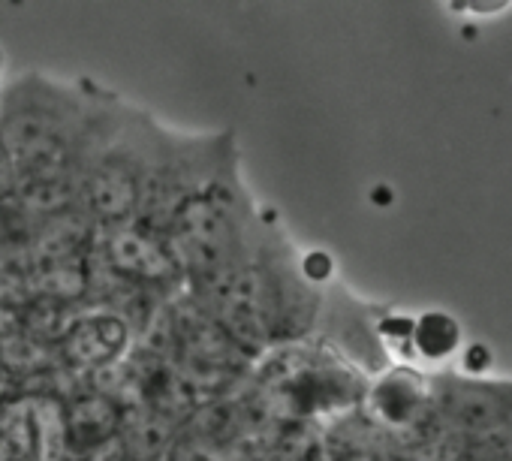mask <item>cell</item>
I'll use <instances>...</instances> for the list:
<instances>
[{
    "label": "cell",
    "instance_id": "1",
    "mask_svg": "<svg viewBox=\"0 0 512 461\" xmlns=\"http://www.w3.org/2000/svg\"><path fill=\"white\" fill-rule=\"evenodd\" d=\"M121 100L94 88L28 73L0 91V154L16 175V190L64 184L76 175L118 115Z\"/></svg>",
    "mask_w": 512,
    "mask_h": 461
},
{
    "label": "cell",
    "instance_id": "2",
    "mask_svg": "<svg viewBox=\"0 0 512 461\" xmlns=\"http://www.w3.org/2000/svg\"><path fill=\"white\" fill-rule=\"evenodd\" d=\"M157 127L151 115L121 103L118 115L85 157L76 175V211L100 233L133 223Z\"/></svg>",
    "mask_w": 512,
    "mask_h": 461
},
{
    "label": "cell",
    "instance_id": "3",
    "mask_svg": "<svg viewBox=\"0 0 512 461\" xmlns=\"http://www.w3.org/2000/svg\"><path fill=\"white\" fill-rule=\"evenodd\" d=\"M437 425L461 440L512 437V377H431Z\"/></svg>",
    "mask_w": 512,
    "mask_h": 461
},
{
    "label": "cell",
    "instance_id": "4",
    "mask_svg": "<svg viewBox=\"0 0 512 461\" xmlns=\"http://www.w3.org/2000/svg\"><path fill=\"white\" fill-rule=\"evenodd\" d=\"M100 254L118 278L142 287H169L184 281L169 242L136 223L103 229Z\"/></svg>",
    "mask_w": 512,
    "mask_h": 461
},
{
    "label": "cell",
    "instance_id": "5",
    "mask_svg": "<svg viewBox=\"0 0 512 461\" xmlns=\"http://www.w3.org/2000/svg\"><path fill=\"white\" fill-rule=\"evenodd\" d=\"M130 344V329L118 314L109 311H94L79 317L67 332H64V353L73 365L79 368H109L121 362Z\"/></svg>",
    "mask_w": 512,
    "mask_h": 461
},
{
    "label": "cell",
    "instance_id": "6",
    "mask_svg": "<svg viewBox=\"0 0 512 461\" xmlns=\"http://www.w3.org/2000/svg\"><path fill=\"white\" fill-rule=\"evenodd\" d=\"M52 431L64 434V416L40 404H10L0 410V461H40L52 452Z\"/></svg>",
    "mask_w": 512,
    "mask_h": 461
},
{
    "label": "cell",
    "instance_id": "7",
    "mask_svg": "<svg viewBox=\"0 0 512 461\" xmlns=\"http://www.w3.org/2000/svg\"><path fill=\"white\" fill-rule=\"evenodd\" d=\"M124 410L100 395L79 398L67 413H64V440L82 446V449H100L109 440H115L121 428Z\"/></svg>",
    "mask_w": 512,
    "mask_h": 461
},
{
    "label": "cell",
    "instance_id": "8",
    "mask_svg": "<svg viewBox=\"0 0 512 461\" xmlns=\"http://www.w3.org/2000/svg\"><path fill=\"white\" fill-rule=\"evenodd\" d=\"M431 461H512V437H473L461 440L443 431Z\"/></svg>",
    "mask_w": 512,
    "mask_h": 461
},
{
    "label": "cell",
    "instance_id": "9",
    "mask_svg": "<svg viewBox=\"0 0 512 461\" xmlns=\"http://www.w3.org/2000/svg\"><path fill=\"white\" fill-rule=\"evenodd\" d=\"M407 338H410V344L416 347L419 356L440 359V356L455 350L458 326L446 314H428V317H419L416 323H410V335Z\"/></svg>",
    "mask_w": 512,
    "mask_h": 461
},
{
    "label": "cell",
    "instance_id": "10",
    "mask_svg": "<svg viewBox=\"0 0 512 461\" xmlns=\"http://www.w3.org/2000/svg\"><path fill=\"white\" fill-rule=\"evenodd\" d=\"M0 67H4V52H0Z\"/></svg>",
    "mask_w": 512,
    "mask_h": 461
}]
</instances>
